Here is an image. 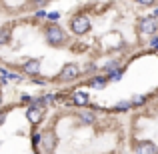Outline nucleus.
Wrapping results in <instances>:
<instances>
[{
  "mask_svg": "<svg viewBox=\"0 0 158 154\" xmlns=\"http://www.w3.org/2000/svg\"><path fill=\"white\" fill-rule=\"evenodd\" d=\"M70 30H72L74 34H86V32L90 30V20H88V16L76 14L72 20H70Z\"/></svg>",
  "mask_w": 158,
  "mask_h": 154,
  "instance_id": "nucleus-1",
  "label": "nucleus"
},
{
  "mask_svg": "<svg viewBox=\"0 0 158 154\" xmlns=\"http://www.w3.org/2000/svg\"><path fill=\"white\" fill-rule=\"evenodd\" d=\"M138 30L142 32V34H148L152 38L154 34H158V22H156V18H152V16H142V18L138 20Z\"/></svg>",
  "mask_w": 158,
  "mask_h": 154,
  "instance_id": "nucleus-2",
  "label": "nucleus"
},
{
  "mask_svg": "<svg viewBox=\"0 0 158 154\" xmlns=\"http://www.w3.org/2000/svg\"><path fill=\"white\" fill-rule=\"evenodd\" d=\"M46 40L52 44V46H60L64 42V30L60 26H50L46 30Z\"/></svg>",
  "mask_w": 158,
  "mask_h": 154,
  "instance_id": "nucleus-3",
  "label": "nucleus"
},
{
  "mask_svg": "<svg viewBox=\"0 0 158 154\" xmlns=\"http://www.w3.org/2000/svg\"><path fill=\"white\" fill-rule=\"evenodd\" d=\"M134 154H158V146L152 140H140L134 146Z\"/></svg>",
  "mask_w": 158,
  "mask_h": 154,
  "instance_id": "nucleus-4",
  "label": "nucleus"
},
{
  "mask_svg": "<svg viewBox=\"0 0 158 154\" xmlns=\"http://www.w3.org/2000/svg\"><path fill=\"white\" fill-rule=\"evenodd\" d=\"M78 74H80V68H78L76 64H66L64 68H62V72H60V80H64V82H70V80H76L78 78Z\"/></svg>",
  "mask_w": 158,
  "mask_h": 154,
  "instance_id": "nucleus-5",
  "label": "nucleus"
},
{
  "mask_svg": "<svg viewBox=\"0 0 158 154\" xmlns=\"http://www.w3.org/2000/svg\"><path fill=\"white\" fill-rule=\"evenodd\" d=\"M26 118L30 120V122H40V120H42V108H38V106H34V104H32V106H28V110H26Z\"/></svg>",
  "mask_w": 158,
  "mask_h": 154,
  "instance_id": "nucleus-6",
  "label": "nucleus"
},
{
  "mask_svg": "<svg viewBox=\"0 0 158 154\" xmlns=\"http://www.w3.org/2000/svg\"><path fill=\"white\" fill-rule=\"evenodd\" d=\"M88 94L84 92V90H76V92H72V104H76V106H86L88 104Z\"/></svg>",
  "mask_w": 158,
  "mask_h": 154,
  "instance_id": "nucleus-7",
  "label": "nucleus"
},
{
  "mask_svg": "<svg viewBox=\"0 0 158 154\" xmlns=\"http://www.w3.org/2000/svg\"><path fill=\"white\" fill-rule=\"evenodd\" d=\"M38 70H40V60H26L24 62V72L26 74H32V76H34V74H38Z\"/></svg>",
  "mask_w": 158,
  "mask_h": 154,
  "instance_id": "nucleus-8",
  "label": "nucleus"
},
{
  "mask_svg": "<svg viewBox=\"0 0 158 154\" xmlns=\"http://www.w3.org/2000/svg\"><path fill=\"white\" fill-rule=\"evenodd\" d=\"M108 84V78L106 76H94L92 80H90V86H92V88H104V86Z\"/></svg>",
  "mask_w": 158,
  "mask_h": 154,
  "instance_id": "nucleus-9",
  "label": "nucleus"
},
{
  "mask_svg": "<svg viewBox=\"0 0 158 154\" xmlns=\"http://www.w3.org/2000/svg\"><path fill=\"white\" fill-rule=\"evenodd\" d=\"M40 140L44 142V148H46L48 152H50V150H54V146H56V142H54V136H52V134H44V136H42Z\"/></svg>",
  "mask_w": 158,
  "mask_h": 154,
  "instance_id": "nucleus-10",
  "label": "nucleus"
},
{
  "mask_svg": "<svg viewBox=\"0 0 158 154\" xmlns=\"http://www.w3.org/2000/svg\"><path fill=\"white\" fill-rule=\"evenodd\" d=\"M130 108H132V102L130 100H124V102H118V104H116L114 110L116 112H126V110H130Z\"/></svg>",
  "mask_w": 158,
  "mask_h": 154,
  "instance_id": "nucleus-11",
  "label": "nucleus"
},
{
  "mask_svg": "<svg viewBox=\"0 0 158 154\" xmlns=\"http://www.w3.org/2000/svg\"><path fill=\"white\" fill-rule=\"evenodd\" d=\"M120 78H122V70H114V72H110V74H108V82H118L120 80Z\"/></svg>",
  "mask_w": 158,
  "mask_h": 154,
  "instance_id": "nucleus-12",
  "label": "nucleus"
},
{
  "mask_svg": "<svg viewBox=\"0 0 158 154\" xmlns=\"http://www.w3.org/2000/svg\"><path fill=\"white\" fill-rule=\"evenodd\" d=\"M80 118H82V122H86V124H92L96 116H94L92 112H82V114H80Z\"/></svg>",
  "mask_w": 158,
  "mask_h": 154,
  "instance_id": "nucleus-13",
  "label": "nucleus"
},
{
  "mask_svg": "<svg viewBox=\"0 0 158 154\" xmlns=\"http://www.w3.org/2000/svg\"><path fill=\"white\" fill-rule=\"evenodd\" d=\"M8 38H10V30H6V28H4V30H0V42H8Z\"/></svg>",
  "mask_w": 158,
  "mask_h": 154,
  "instance_id": "nucleus-14",
  "label": "nucleus"
},
{
  "mask_svg": "<svg viewBox=\"0 0 158 154\" xmlns=\"http://www.w3.org/2000/svg\"><path fill=\"white\" fill-rule=\"evenodd\" d=\"M144 102H146V96H134V100H132V106H142Z\"/></svg>",
  "mask_w": 158,
  "mask_h": 154,
  "instance_id": "nucleus-15",
  "label": "nucleus"
},
{
  "mask_svg": "<svg viewBox=\"0 0 158 154\" xmlns=\"http://www.w3.org/2000/svg\"><path fill=\"white\" fill-rule=\"evenodd\" d=\"M150 46H152V48H158V34H154V36L150 38Z\"/></svg>",
  "mask_w": 158,
  "mask_h": 154,
  "instance_id": "nucleus-16",
  "label": "nucleus"
},
{
  "mask_svg": "<svg viewBox=\"0 0 158 154\" xmlns=\"http://www.w3.org/2000/svg\"><path fill=\"white\" fill-rule=\"evenodd\" d=\"M48 18H50V20H58V18H60V14H58V12H50Z\"/></svg>",
  "mask_w": 158,
  "mask_h": 154,
  "instance_id": "nucleus-17",
  "label": "nucleus"
},
{
  "mask_svg": "<svg viewBox=\"0 0 158 154\" xmlns=\"http://www.w3.org/2000/svg\"><path fill=\"white\" fill-rule=\"evenodd\" d=\"M4 120H6V112H0V126L4 124Z\"/></svg>",
  "mask_w": 158,
  "mask_h": 154,
  "instance_id": "nucleus-18",
  "label": "nucleus"
},
{
  "mask_svg": "<svg viewBox=\"0 0 158 154\" xmlns=\"http://www.w3.org/2000/svg\"><path fill=\"white\" fill-rule=\"evenodd\" d=\"M0 104H2V94H0Z\"/></svg>",
  "mask_w": 158,
  "mask_h": 154,
  "instance_id": "nucleus-19",
  "label": "nucleus"
},
{
  "mask_svg": "<svg viewBox=\"0 0 158 154\" xmlns=\"http://www.w3.org/2000/svg\"><path fill=\"white\" fill-rule=\"evenodd\" d=\"M0 82H4V80H0Z\"/></svg>",
  "mask_w": 158,
  "mask_h": 154,
  "instance_id": "nucleus-20",
  "label": "nucleus"
},
{
  "mask_svg": "<svg viewBox=\"0 0 158 154\" xmlns=\"http://www.w3.org/2000/svg\"><path fill=\"white\" fill-rule=\"evenodd\" d=\"M156 22H158V20H156Z\"/></svg>",
  "mask_w": 158,
  "mask_h": 154,
  "instance_id": "nucleus-21",
  "label": "nucleus"
}]
</instances>
